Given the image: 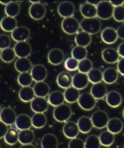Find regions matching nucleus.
I'll return each mask as SVG.
<instances>
[{"mask_svg":"<svg viewBox=\"0 0 124 148\" xmlns=\"http://www.w3.org/2000/svg\"><path fill=\"white\" fill-rule=\"evenodd\" d=\"M80 24L82 31L87 32L91 36L99 32L102 27L101 21L97 18H84Z\"/></svg>","mask_w":124,"mask_h":148,"instance_id":"f257e3e1","label":"nucleus"},{"mask_svg":"<svg viewBox=\"0 0 124 148\" xmlns=\"http://www.w3.org/2000/svg\"><path fill=\"white\" fill-rule=\"evenodd\" d=\"M72 114L71 107L68 105L64 103L55 106L53 112V116L55 120L60 123L67 121L72 116Z\"/></svg>","mask_w":124,"mask_h":148,"instance_id":"f03ea898","label":"nucleus"},{"mask_svg":"<svg viewBox=\"0 0 124 148\" xmlns=\"http://www.w3.org/2000/svg\"><path fill=\"white\" fill-rule=\"evenodd\" d=\"M61 29L66 34L73 35L77 34L80 28V24L73 16L64 18L61 22Z\"/></svg>","mask_w":124,"mask_h":148,"instance_id":"7ed1b4c3","label":"nucleus"},{"mask_svg":"<svg viewBox=\"0 0 124 148\" xmlns=\"http://www.w3.org/2000/svg\"><path fill=\"white\" fill-rule=\"evenodd\" d=\"M96 8L98 18L107 20L112 17L114 8L109 1H100Z\"/></svg>","mask_w":124,"mask_h":148,"instance_id":"20e7f679","label":"nucleus"},{"mask_svg":"<svg viewBox=\"0 0 124 148\" xmlns=\"http://www.w3.org/2000/svg\"><path fill=\"white\" fill-rule=\"evenodd\" d=\"M93 125L97 129H103L106 127L109 121V115L106 112L101 110L94 112L91 117Z\"/></svg>","mask_w":124,"mask_h":148,"instance_id":"39448f33","label":"nucleus"},{"mask_svg":"<svg viewBox=\"0 0 124 148\" xmlns=\"http://www.w3.org/2000/svg\"><path fill=\"white\" fill-rule=\"evenodd\" d=\"M78 103L82 110L89 111L95 107L96 100L91 93H85L80 95L78 100Z\"/></svg>","mask_w":124,"mask_h":148,"instance_id":"423d86ee","label":"nucleus"},{"mask_svg":"<svg viewBox=\"0 0 124 148\" xmlns=\"http://www.w3.org/2000/svg\"><path fill=\"white\" fill-rule=\"evenodd\" d=\"M13 49L16 56L19 58H27L32 52L31 46L26 41L17 42Z\"/></svg>","mask_w":124,"mask_h":148,"instance_id":"0eeeda50","label":"nucleus"},{"mask_svg":"<svg viewBox=\"0 0 124 148\" xmlns=\"http://www.w3.org/2000/svg\"><path fill=\"white\" fill-rule=\"evenodd\" d=\"M29 14L33 19L40 20L46 14V8L40 2L32 4L29 9Z\"/></svg>","mask_w":124,"mask_h":148,"instance_id":"6e6552de","label":"nucleus"},{"mask_svg":"<svg viewBox=\"0 0 124 148\" xmlns=\"http://www.w3.org/2000/svg\"><path fill=\"white\" fill-rule=\"evenodd\" d=\"M31 74L33 80L36 82H42L46 79L48 71L44 65L36 64L31 68Z\"/></svg>","mask_w":124,"mask_h":148,"instance_id":"1a4fd4ad","label":"nucleus"},{"mask_svg":"<svg viewBox=\"0 0 124 148\" xmlns=\"http://www.w3.org/2000/svg\"><path fill=\"white\" fill-rule=\"evenodd\" d=\"M31 36L29 29L26 26H18L11 32L12 39L16 42L26 41Z\"/></svg>","mask_w":124,"mask_h":148,"instance_id":"9d476101","label":"nucleus"},{"mask_svg":"<svg viewBox=\"0 0 124 148\" xmlns=\"http://www.w3.org/2000/svg\"><path fill=\"white\" fill-rule=\"evenodd\" d=\"M74 11H75V8L73 4L68 1L60 3L57 8L58 13L63 18L72 17L74 14Z\"/></svg>","mask_w":124,"mask_h":148,"instance_id":"9b49d317","label":"nucleus"},{"mask_svg":"<svg viewBox=\"0 0 124 148\" xmlns=\"http://www.w3.org/2000/svg\"><path fill=\"white\" fill-rule=\"evenodd\" d=\"M48 101L44 97H36L31 101V108L35 113H44L48 108Z\"/></svg>","mask_w":124,"mask_h":148,"instance_id":"f8f14e48","label":"nucleus"},{"mask_svg":"<svg viewBox=\"0 0 124 148\" xmlns=\"http://www.w3.org/2000/svg\"><path fill=\"white\" fill-rule=\"evenodd\" d=\"M65 55L63 51L59 48H54L49 51L47 55L48 62L53 65L61 64L64 60Z\"/></svg>","mask_w":124,"mask_h":148,"instance_id":"ddd939ff","label":"nucleus"},{"mask_svg":"<svg viewBox=\"0 0 124 148\" xmlns=\"http://www.w3.org/2000/svg\"><path fill=\"white\" fill-rule=\"evenodd\" d=\"M16 117L17 116L15 111L10 107L4 108L0 114V120L7 126L14 124Z\"/></svg>","mask_w":124,"mask_h":148,"instance_id":"4468645a","label":"nucleus"},{"mask_svg":"<svg viewBox=\"0 0 124 148\" xmlns=\"http://www.w3.org/2000/svg\"><path fill=\"white\" fill-rule=\"evenodd\" d=\"M102 57L106 63L112 64L117 62L120 56L116 49L112 47H107L102 51Z\"/></svg>","mask_w":124,"mask_h":148,"instance_id":"2eb2a0df","label":"nucleus"},{"mask_svg":"<svg viewBox=\"0 0 124 148\" xmlns=\"http://www.w3.org/2000/svg\"><path fill=\"white\" fill-rule=\"evenodd\" d=\"M89 82L88 75L86 73L78 72L73 77V87L79 90L85 88L88 85Z\"/></svg>","mask_w":124,"mask_h":148,"instance_id":"dca6fc26","label":"nucleus"},{"mask_svg":"<svg viewBox=\"0 0 124 148\" xmlns=\"http://www.w3.org/2000/svg\"><path fill=\"white\" fill-rule=\"evenodd\" d=\"M101 39L103 42L107 44L115 43L118 39L116 30L111 27L104 28L101 32Z\"/></svg>","mask_w":124,"mask_h":148,"instance_id":"f3484780","label":"nucleus"},{"mask_svg":"<svg viewBox=\"0 0 124 148\" xmlns=\"http://www.w3.org/2000/svg\"><path fill=\"white\" fill-rule=\"evenodd\" d=\"M63 133L68 139L76 138L80 133L77 123L73 121H66L63 128Z\"/></svg>","mask_w":124,"mask_h":148,"instance_id":"a211bd4d","label":"nucleus"},{"mask_svg":"<svg viewBox=\"0 0 124 148\" xmlns=\"http://www.w3.org/2000/svg\"><path fill=\"white\" fill-rule=\"evenodd\" d=\"M14 124L16 128L20 131L30 129L32 126L31 118L27 114H20L16 117Z\"/></svg>","mask_w":124,"mask_h":148,"instance_id":"6ab92c4d","label":"nucleus"},{"mask_svg":"<svg viewBox=\"0 0 124 148\" xmlns=\"http://www.w3.org/2000/svg\"><path fill=\"white\" fill-rule=\"evenodd\" d=\"M106 103L112 108H117L121 105L122 97L121 94L115 90H112L107 93L106 96Z\"/></svg>","mask_w":124,"mask_h":148,"instance_id":"aec40b11","label":"nucleus"},{"mask_svg":"<svg viewBox=\"0 0 124 148\" xmlns=\"http://www.w3.org/2000/svg\"><path fill=\"white\" fill-rule=\"evenodd\" d=\"M107 93V89L105 84L97 83L94 84L91 88V94L96 100H101L106 97Z\"/></svg>","mask_w":124,"mask_h":148,"instance_id":"412c9836","label":"nucleus"},{"mask_svg":"<svg viewBox=\"0 0 124 148\" xmlns=\"http://www.w3.org/2000/svg\"><path fill=\"white\" fill-rule=\"evenodd\" d=\"M107 129L114 134H117L121 132L123 128L122 121L119 118H112L109 120L106 126Z\"/></svg>","mask_w":124,"mask_h":148,"instance_id":"4be33fe9","label":"nucleus"},{"mask_svg":"<svg viewBox=\"0 0 124 148\" xmlns=\"http://www.w3.org/2000/svg\"><path fill=\"white\" fill-rule=\"evenodd\" d=\"M73 77L67 72L60 73L57 78V83L61 88L67 89L72 85Z\"/></svg>","mask_w":124,"mask_h":148,"instance_id":"5701e85b","label":"nucleus"},{"mask_svg":"<svg viewBox=\"0 0 124 148\" xmlns=\"http://www.w3.org/2000/svg\"><path fill=\"white\" fill-rule=\"evenodd\" d=\"M102 80L106 84H113L116 82L119 78V72L117 69L112 67L106 69L102 72Z\"/></svg>","mask_w":124,"mask_h":148,"instance_id":"b1692460","label":"nucleus"},{"mask_svg":"<svg viewBox=\"0 0 124 148\" xmlns=\"http://www.w3.org/2000/svg\"><path fill=\"white\" fill-rule=\"evenodd\" d=\"M41 146L43 148H57L59 146V140L55 135L46 134L41 140Z\"/></svg>","mask_w":124,"mask_h":148,"instance_id":"393cba45","label":"nucleus"},{"mask_svg":"<svg viewBox=\"0 0 124 148\" xmlns=\"http://www.w3.org/2000/svg\"><path fill=\"white\" fill-rule=\"evenodd\" d=\"M80 12L81 15L84 18H93L97 17L96 6L91 5L88 2L81 5Z\"/></svg>","mask_w":124,"mask_h":148,"instance_id":"a878e982","label":"nucleus"},{"mask_svg":"<svg viewBox=\"0 0 124 148\" xmlns=\"http://www.w3.org/2000/svg\"><path fill=\"white\" fill-rule=\"evenodd\" d=\"M35 136L34 131L30 129L20 130L19 133L18 141L22 145L32 144L34 141Z\"/></svg>","mask_w":124,"mask_h":148,"instance_id":"bb28decb","label":"nucleus"},{"mask_svg":"<svg viewBox=\"0 0 124 148\" xmlns=\"http://www.w3.org/2000/svg\"><path fill=\"white\" fill-rule=\"evenodd\" d=\"M0 26L5 32H12L18 27V22L15 18L5 16L0 22Z\"/></svg>","mask_w":124,"mask_h":148,"instance_id":"cd10ccee","label":"nucleus"},{"mask_svg":"<svg viewBox=\"0 0 124 148\" xmlns=\"http://www.w3.org/2000/svg\"><path fill=\"white\" fill-rule=\"evenodd\" d=\"M34 89L35 95L37 97H46L50 92L49 85L44 81L36 82L34 85Z\"/></svg>","mask_w":124,"mask_h":148,"instance_id":"c85d7f7f","label":"nucleus"},{"mask_svg":"<svg viewBox=\"0 0 124 148\" xmlns=\"http://www.w3.org/2000/svg\"><path fill=\"white\" fill-rule=\"evenodd\" d=\"M64 93L59 90H55L49 94L48 98V103L53 106H57L65 102Z\"/></svg>","mask_w":124,"mask_h":148,"instance_id":"c756f323","label":"nucleus"},{"mask_svg":"<svg viewBox=\"0 0 124 148\" xmlns=\"http://www.w3.org/2000/svg\"><path fill=\"white\" fill-rule=\"evenodd\" d=\"M77 125L80 132L83 134L89 133L93 127L91 118L86 116L81 117L78 120Z\"/></svg>","mask_w":124,"mask_h":148,"instance_id":"7c9ffc66","label":"nucleus"},{"mask_svg":"<svg viewBox=\"0 0 124 148\" xmlns=\"http://www.w3.org/2000/svg\"><path fill=\"white\" fill-rule=\"evenodd\" d=\"M32 66L31 61L28 58H19L14 64L16 70L19 73L29 72L31 69Z\"/></svg>","mask_w":124,"mask_h":148,"instance_id":"2f4dec72","label":"nucleus"},{"mask_svg":"<svg viewBox=\"0 0 124 148\" xmlns=\"http://www.w3.org/2000/svg\"><path fill=\"white\" fill-rule=\"evenodd\" d=\"M35 95L33 88L30 86L27 87H22L19 90V97L20 100L23 102L27 103L31 101L35 98Z\"/></svg>","mask_w":124,"mask_h":148,"instance_id":"473e14b6","label":"nucleus"},{"mask_svg":"<svg viewBox=\"0 0 124 148\" xmlns=\"http://www.w3.org/2000/svg\"><path fill=\"white\" fill-rule=\"evenodd\" d=\"M65 97V100L68 103H74L78 101V98L80 96L79 90L73 87H70L67 89L63 93Z\"/></svg>","mask_w":124,"mask_h":148,"instance_id":"72a5a7b5","label":"nucleus"},{"mask_svg":"<svg viewBox=\"0 0 124 148\" xmlns=\"http://www.w3.org/2000/svg\"><path fill=\"white\" fill-rule=\"evenodd\" d=\"M32 126L36 129H41L46 125L47 119L43 113H35L31 118Z\"/></svg>","mask_w":124,"mask_h":148,"instance_id":"f704fd0d","label":"nucleus"},{"mask_svg":"<svg viewBox=\"0 0 124 148\" xmlns=\"http://www.w3.org/2000/svg\"><path fill=\"white\" fill-rule=\"evenodd\" d=\"M91 36L86 32H78L75 36V42L78 46L86 47L91 42Z\"/></svg>","mask_w":124,"mask_h":148,"instance_id":"c9c22d12","label":"nucleus"},{"mask_svg":"<svg viewBox=\"0 0 124 148\" xmlns=\"http://www.w3.org/2000/svg\"><path fill=\"white\" fill-rule=\"evenodd\" d=\"M19 138V133L18 130L13 127H11L10 128H8L6 133L5 134L4 139L6 143V144L11 146L14 145L18 142Z\"/></svg>","mask_w":124,"mask_h":148,"instance_id":"e433bc0d","label":"nucleus"},{"mask_svg":"<svg viewBox=\"0 0 124 148\" xmlns=\"http://www.w3.org/2000/svg\"><path fill=\"white\" fill-rule=\"evenodd\" d=\"M101 145L105 147H109L113 145L115 141L114 134L108 130L102 132L99 136Z\"/></svg>","mask_w":124,"mask_h":148,"instance_id":"4c0bfd02","label":"nucleus"},{"mask_svg":"<svg viewBox=\"0 0 124 148\" xmlns=\"http://www.w3.org/2000/svg\"><path fill=\"white\" fill-rule=\"evenodd\" d=\"M87 75H88L89 81L93 84L100 83V82L102 81V79H103L102 72L99 69H97V68L92 69L88 73Z\"/></svg>","mask_w":124,"mask_h":148,"instance_id":"58836bf2","label":"nucleus"},{"mask_svg":"<svg viewBox=\"0 0 124 148\" xmlns=\"http://www.w3.org/2000/svg\"><path fill=\"white\" fill-rule=\"evenodd\" d=\"M20 5L16 1H11L5 7V13L7 16L15 18L20 13Z\"/></svg>","mask_w":124,"mask_h":148,"instance_id":"ea45409f","label":"nucleus"},{"mask_svg":"<svg viewBox=\"0 0 124 148\" xmlns=\"http://www.w3.org/2000/svg\"><path fill=\"white\" fill-rule=\"evenodd\" d=\"M88 56V51L86 47L76 46L73 48L72 56L78 61H80L86 58Z\"/></svg>","mask_w":124,"mask_h":148,"instance_id":"a19ab883","label":"nucleus"},{"mask_svg":"<svg viewBox=\"0 0 124 148\" xmlns=\"http://www.w3.org/2000/svg\"><path fill=\"white\" fill-rule=\"evenodd\" d=\"M16 57L13 49L7 47L1 51V59L5 63H11L15 59Z\"/></svg>","mask_w":124,"mask_h":148,"instance_id":"79ce46f5","label":"nucleus"},{"mask_svg":"<svg viewBox=\"0 0 124 148\" xmlns=\"http://www.w3.org/2000/svg\"><path fill=\"white\" fill-rule=\"evenodd\" d=\"M101 146L99 138L95 134L89 135L84 142L85 148H99Z\"/></svg>","mask_w":124,"mask_h":148,"instance_id":"37998d69","label":"nucleus"},{"mask_svg":"<svg viewBox=\"0 0 124 148\" xmlns=\"http://www.w3.org/2000/svg\"><path fill=\"white\" fill-rule=\"evenodd\" d=\"M33 82L32 77L30 73L24 72L20 73L18 77V84L22 86V87H27L30 86Z\"/></svg>","mask_w":124,"mask_h":148,"instance_id":"c03bdc74","label":"nucleus"},{"mask_svg":"<svg viewBox=\"0 0 124 148\" xmlns=\"http://www.w3.org/2000/svg\"><path fill=\"white\" fill-rule=\"evenodd\" d=\"M93 69V62L89 59H84L79 61L78 70L79 72L88 73Z\"/></svg>","mask_w":124,"mask_h":148,"instance_id":"a18cd8bd","label":"nucleus"},{"mask_svg":"<svg viewBox=\"0 0 124 148\" xmlns=\"http://www.w3.org/2000/svg\"><path fill=\"white\" fill-rule=\"evenodd\" d=\"M79 61L74 59L73 57H69L65 62V67L68 71H75L78 69Z\"/></svg>","mask_w":124,"mask_h":148,"instance_id":"49530a36","label":"nucleus"},{"mask_svg":"<svg viewBox=\"0 0 124 148\" xmlns=\"http://www.w3.org/2000/svg\"><path fill=\"white\" fill-rule=\"evenodd\" d=\"M113 18L117 22H124V6L114 8Z\"/></svg>","mask_w":124,"mask_h":148,"instance_id":"de8ad7c7","label":"nucleus"},{"mask_svg":"<svg viewBox=\"0 0 124 148\" xmlns=\"http://www.w3.org/2000/svg\"><path fill=\"white\" fill-rule=\"evenodd\" d=\"M11 40L10 37L6 34H0V49H6L10 47Z\"/></svg>","mask_w":124,"mask_h":148,"instance_id":"09e8293b","label":"nucleus"},{"mask_svg":"<svg viewBox=\"0 0 124 148\" xmlns=\"http://www.w3.org/2000/svg\"><path fill=\"white\" fill-rule=\"evenodd\" d=\"M69 148H84V142L80 138H74L72 139L68 144Z\"/></svg>","mask_w":124,"mask_h":148,"instance_id":"8fccbe9b","label":"nucleus"},{"mask_svg":"<svg viewBox=\"0 0 124 148\" xmlns=\"http://www.w3.org/2000/svg\"><path fill=\"white\" fill-rule=\"evenodd\" d=\"M117 71L119 73L121 74V75L124 76V57L122 58L121 59L119 60L117 62Z\"/></svg>","mask_w":124,"mask_h":148,"instance_id":"3c124183","label":"nucleus"},{"mask_svg":"<svg viewBox=\"0 0 124 148\" xmlns=\"http://www.w3.org/2000/svg\"><path fill=\"white\" fill-rule=\"evenodd\" d=\"M7 130V125L0 120V139L4 138Z\"/></svg>","mask_w":124,"mask_h":148,"instance_id":"603ef678","label":"nucleus"},{"mask_svg":"<svg viewBox=\"0 0 124 148\" xmlns=\"http://www.w3.org/2000/svg\"><path fill=\"white\" fill-rule=\"evenodd\" d=\"M116 31H117L118 38L122 40H124V23L122 24L121 26H120L117 28Z\"/></svg>","mask_w":124,"mask_h":148,"instance_id":"864d4df0","label":"nucleus"},{"mask_svg":"<svg viewBox=\"0 0 124 148\" xmlns=\"http://www.w3.org/2000/svg\"><path fill=\"white\" fill-rule=\"evenodd\" d=\"M117 52L119 53V56L121 57L122 58H123L124 57V42H122L119 45L117 49Z\"/></svg>","mask_w":124,"mask_h":148,"instance_id":"5fc2aeb1","label":"nucleus"},{"mask_svg":"<svg viewBox=\"0 0 124 148\" xmlns=\"http://www.w3.org/2000/svg\"><path fill=\"white\" fill-rule=\"evenodd\" d=\"M110 2L112 4V5L114 6V8L123 6V5L124 4L123 1H111Z\"/></svg>","mask_w":124,"mask_h":148,"instance_id":"6e6d98bb","label":"nucleus"},{"mask_svg":"<svg viewBox=\"0 0 124 148\" xmlns=\"http://www.w3.org/2000/svg\"><path fill=\"white\" fill-rule=\"evenodd\" d=\"M87 2L95 6H97L99 5V3H100V1H87Z\"/></svg>","mask_w":124,"mask_h":148,"instance_id":"4d7b16f0","label":"nucleus"},{"mask_svg":"<svg viewBox=\"0 0 124 148\" xmlns=\"http://www.w3.org/2000/svg\"><path fill=\"white\" fill-rule=\"evenodd\" d=\"M11 2V1H0V3L2 4V5H7L9 4Z\"/></svg>","mask_w":124,"mask_h":148,"instance_id":"13d9d810","label":"nucleus"},{"mask_svg":"<svg viewBox=\"0 0 124 148\" xmlns=\"http://www.w3.org/2000/svg\"><path fill=\"white\" fill-rule=\"evenodd\" d=\"M21 147H34V146L32 145V144H29V145H24L21 146Z\"/></svg>","mask_w":124,"mask_h":148,"instance_id":"bf43d9fd","label":"nucleus"},{"mask_svg":"<svg viewBox=\"0 0 124 148\" xmlns=\"http://www.w3.org/2000/svg\"><path fill=\"white\" fill-rule=\"evenodd\" d=\"M1 111H2V108H1V106H0V114H1Z\"/></svg>","mask_w":124,"mask_h":148,"instance_id":"052dcab7","label":"nucleus"},{"mask_svg":"<svg viewBox=\"0 0 124 148\" xmlns=\"http://www.w3.org/2000/svg\"><path fill=\"white\" fill-rule=\"evenodd\" d=\"M122 114H123V117L124 118V108H123V112H122Z\"/></svg>","mask_w":124,"mask_h":148,"instance_id":"680f3d73","label":"nucleus"},{"mask_svg":"<svg viewBox=\"0 0 124 148\" xmlns=\"http://www.w3.org/2000/svg\"><path fill=\"white\" fill-rule=\"evenodd\" d=\"M1 49H0V58H1Z\"/></svg>","mask_w":124,"mask_h":148,"instance_id":"e2e57ef3","label":"nucleus"},{"mask_svg":"<svg viewBox=\"0 0 124 148\" xmlns=\"http://www.w3.org/2000/svg\"><path fill=\"white\" fill-rule=\"evenodd\" d=\"M1 145H0V148H1Z\"/></svg>","mask_w":124,"mask_h":148,"instance_id":"0e129e2a","label":"nucleus"}]
</instances>
